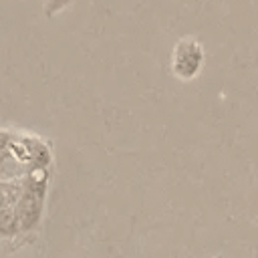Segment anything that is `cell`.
Listing matches in <instances>:
<instances>
[{
  "label": "cell",
  "instance_id": "3957f363",
  "mask_svg": "<svg viewBox=\"0 0 258 258\" xmlns=\"http://www.w3.org/2000/svg\"><path fill=\"white\" fill-rule=\"evenodd\" d=\"M216 258H222V254H218V256H216Z\"/></svg>",
  "mask_w": 258,
  "mask_h": 258
},
{
  "label": "cell",
  "instance_id": "7a4b0ae2",
  "mask_svg": "<svg viewBox=\"0 0 258 258\" xmlns=\"http://www.w3.org/2000/svg\"><path fill=\"white\" fill-rule=\"evenodd\" d=\"M73 2L75 0H44V16L46 18H52L58 12H62L64 8H69Z\"/></svg>",
  "mask_w": 258,
  "mask_h": 258
},
{
  "label": "cell",
  "instance_id": "6da1fadb",
  "mask_svg": "<svg viewBox=\"0 0 258 258\" xmlns=\"http://www.w3.org/2000/svg\"><path fill=\"white\" fill-rule=\"evenodd\" d=\"M204 62H206V52L200 40L185 36L175 42L171 50L169 67H171V75L177 81H183V83L194 81L202 73Z\"/></svg>",
  "mask_w": 258,
  "mask_h": 258
}]
</instances>
